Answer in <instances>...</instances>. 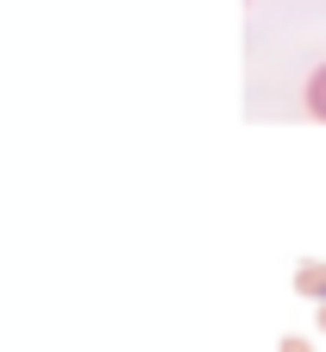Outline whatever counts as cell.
I'll return each instance as SVG.
<instances>
[{
  "instance_id": "cell-1",
  "label": "cell",
  "mask_w": 326,
  "mask_h": 352,
  "mask_svg": "<svg viewBox=\"0 0 326 352\" xmlns=\"http://www.w3.org/2000/svg\"><path fill=\"white\" fill-rule=\"evenodd\" d=\"M295 296L326 302V258H301V264H295Z\"/></svg>"
},
{
  "instance_id": "cell-2",
  "label": "cell",
  "mask_w": 326,
  "mask_h": 352,
  "mask_svg": "<svg viewBox=\"0 0 326 352\" xmlns=\"http://www.w3.org/2000/svg\"><path fill=\"white\" fill-rule=\"evenodd\" d=\"M301 95H307V113H314V120H326V63H314V76H307Z\"/></svg>"
},
{
  "instance_id": "cell-3",
  "label": "cell",
  "mask_w": 326,
  "mask_h": 352,
  "mask_svg": "<svg viewBox=\"0 0 326 352\" xmlns=\"http://www.w3.org/2000/svg\"><path fill=\"white\" fill-rule=\"evenodd\" d=\"M276 352H320V346H314L307 333H289V340H283V346H276Z\"/></svg>"
},
{
  "instance_id": "cell-4",
  "label": "cell",
  "mask_w": 326,
  "mask_h": 352,
  "mask_svg": "<svg viewBox=\"0 0 326 352\" xmlns=\"http://www.w3.org/2000/svg\"><path fill=\"white\" fill-rule=\"evenodd\" d=\"M314 333L326 340V302H314Z\"/></svg>"
}]
</instances>
